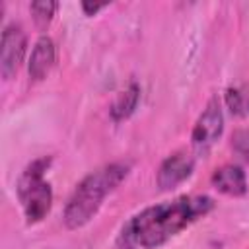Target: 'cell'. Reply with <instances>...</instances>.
<instances>
[{
	"label": "cell",
	"mask_w": 249,
	"mask_h": 249,
	"mask_svg": "<svg viewBox=\"0 0 249 249\" xmlns=\"http://www.w3.org/2000/svg\"><path fill=\"white\" fill-rule=\"evenodd\" d=\"M212 208L214 200L206 195H183L148 206L123 226L119 245L121 249H158Z\"/></svg>",
	"instance_id": "obj_1"
},
{
	"label": "cell",
	"mask_w": 249,
	"mask_h": 249,
	"mask_svg": "<svg viewBox=\"0 0 249 249\" xmlns=\"http://www.w3.org/2000/svg\"><path fill=\"white\" fill-rule=\"evenodd\" d=\"M126 175H128L126 163H109L84 177L64 206V214H62L64 226L70 230H78L86 226L97 214L105 196L113 193Z\"/></svg>",
	"instance_id": "obj_2"
},
{
	"label": "cell",
	"mask_w": 249,
	"mask_h": 249,
	"mask_svg": "<svg viewBox=\"0 0 249 249\" xmlns=\"http://www.w3.org/2000/svg\"><path fill=\"white\" fill-rule=\"evenodd\" d=\"M49 163H51L49 158L35 160L23 169V173L18 179L16 191L27 224L41 222L53 206V189L51 183L45 181V171Z\"/></svg>",
	"instance_id": "obj_3"
},
{
	"label": "cell",
	"mask_w": 249,
	"mask_h": 249,
	"mask_svg": "<svg viewBox=\"0 0 249 249\" xmlns=\"http://www.w3.org/2000/svg\"><path fill=\"white\" fill-rule=\"evenodd\" d=\"M222 130H224L222 105H220L218 97H212L193 126V134H191L193 148L198 154H206L214 146V142L220 138Z\"/></svg>",
	"instance_id": "obj_4"
},
{
	"label": "cell",
	"mask_w": 249,
	"mask_h": 249,
	"mask_svg": "<svg viewBox=\"0 0 249 249\" xmlns=\"http://www.w3.org/2000/svg\"><path fill=\"white\" fill-rule=\"evenodd\" d=\"M27 51V35L21 25L10 23L2 31L0 41V72L4 80H10L18 74Z\"/></svg>",
	"instance_id": "obj_5"
},
{
	"label": "cell",
	"mask_w": 249,
	"mask_h": 249,
	"mask_svg": "<svg viewBox=\"0 0 249 249\" xmlns=\"http://www.w3.org/2000/svg\"><path fill=\"white\" fill-rule=\"evenodd\" d=\"M195 169V156L181 150L165 158V161L160 165L158 171V185L163 191L175 189L179 183H183L187 177H191Z\"/></svg>",
	"instance_id": "obj_6"
},
{
	"label": "cell",
	"mask_w": 249,
	"mask_h": 249,
	"mask_svg": "<svg viewBox=\"0 0 249 249\" xmlns=\"http://www.w3.org/2000/svg\"><path fill=\"white\" fill-rule=\"evenodd\" d=\"M53 66H54V43L51 37L41 35L29 54V62H27L29 78L33 82H41L49 76Z\"/></svg>",
	"instance_id": "obj_7"
},
{
	"label": "cell",
	"mask_w": 249,
	"mask_h": 249,
	"mask_svg": "<svg viewBox=\"0 0 249 249\" xmlns=\"http://www.w3.org/2000/svg\"><path fill=\"white\" fill-rule=\"evenodd\" d=\"M210 181H212V187L216 191H220L222 195H228V196H243L247 193L245 173L239 165H233V163L218 167L212 173Z\"/></svg>",
	"instance_id": "obj_8"
},
{
	"label": "cell",
	"mask_w": 249,
	"mask_h": 249,
	"mask_svg": "<svg viewBox=\"0 0 249 249\" xmlns=\"http://www.w3.org/2000/svg\"><path fill=\"white\" fill-rule=\"evenodd\" d=\"M136 103H138V88H136V86H130L126 91L119 93V97H117V101H115V105H113V117H115V119H124V117H128V115L134 111Z\"/></svg>",
	"instance_id": "obj_9"
},
{
	"label": "cell",
	"mask_w": 249,
	"mask_h": 249,
	"mask_svg": "<svg viewBox=\"0 0 249 249\" xmlns=\"http://www.w3.org/2000/svg\"><path fill=\"white\" fill-rule=\"evenodd\" d=\"M58 4L56 2H51V0H37V2H31L29 4V10H31V16L35 19V23L45 29L49 27V23L53 21V16L56 12Z\"/></svg>",
	"instance_id": "obj_10"
},
{
	"label": "cell",
	"mask_w": 249,
	"mask_h": 249,
	"mask_svg": "<svg viewBox=\"0 0 249 249\" xmlns=\"http://www.w3.org/2000/svg\"><path fill=\"white\" fill-rule=\"evenodd\" d=\"M226 103L231 109V113L247 115L249 113V91H245V89H228Z\"/></svg>",
	"instance_id": "obj_11"
},
{
	"label": "cell",
	"mask_w": 249,
	"mask_h": 249,
	"mask_svg": "<svg viewBox=\"0 0 249 249\" xmlns=\"http://www.w3.org/2000/svg\"><path fill=\"white\" fill-rule=\"evenodd\" d=\"M231 148L241 156L243 160H249V128H241L231 138Z\"/></svg>",
	"instance_id": "obj_12"
},
{
	"label": "cell",
	"mask_w": 249,
	"mask_h": 249,
	"mask_svg": "<svg viewBox=\"0 0 249 249\" xmlns=\"http://www.w3.org/2000/svg\"><path fill=\"white\" fill-rule=\"evenodd\" d=\"M107 4H89V2H82V10L88 14V16H93V14H97L99 10H103Z\"/></svg>",
	"instance_id": "obj_13"
}]
</instances>
